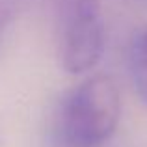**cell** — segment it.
<instances>
[{
  "label": "cell",
  "instance_id": "1",
  "mask_svg": "<svg viewBox=\"0 0 147 147\" xmlns=\"http://www.w3.org/2000/svg\"><path fill=\"white\" fill-rule=\"evenodd\" d=\"M121 97L115 82L95 75L69 91L56 112L52 134L58 147H100L115 132Z\"/></svg>",
  "mask_w": 147,
  "mask_h": 147
},
{
  "label": "cell",
  "instance_id": "2",
  "mask_svg": "<svg viewBox=\"0 0 147 147\" xmlns=\"http://www.w3.org/2000/svg\"><path fill=\"white\" fill-rule=\"evenodd\" d=\"M58 21V54L71 75L93 69L104 52L100 0H54Z\"/></svg>",
  "mask_w": 147,
  "mask_h": 147
},
{
  "label": "cell",
  "instance_id": "3",
  "mask_svg": "<svg viewBox=\"0 0 147 147\" xmlns=\"http://www.w3.org/2000/svg\"><path fill=\"white\" fill-rule=\"evenodd\" d=\"M129 73L138 97L147 104V30L136 32L130 39Z\"/></svg>",
  "mask_w": 147,
  "mask_h": 147
},
{
  "label": "cell",
  "instance_id": "4",
  "mask_svg": "<svg viewBox=\"0 0 147 147\" xmlns=\"http://www.w3.org/2000/svg\"><path fill=\"white\" fill-rule=\"evenodd\" d=\"M17 13V0H0V34L7 28Z\"/></svg>",
  "mask_w": 147,
  "mask_h": 147
}]
</instances>
